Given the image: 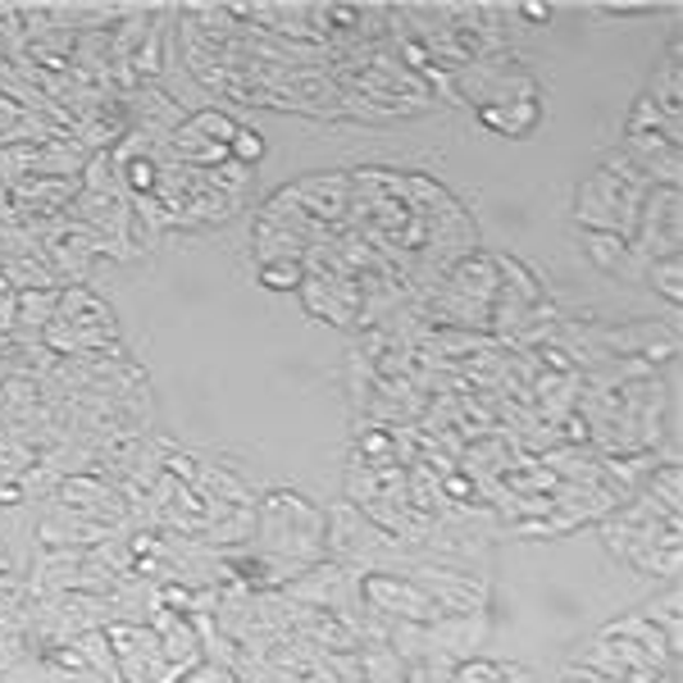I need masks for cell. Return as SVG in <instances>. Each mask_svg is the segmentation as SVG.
I'll list each match as a JSON object with an SVG mask.
<instances>
[{
	"label": "cell",
	"instance_id": "6da1fadb",
	"mask_svg": "<svg viewBox=\"0 0 683 683\" xmlns=\"http://www.w3.org/2000/svg\"><path fill=\"white\" fill-rule=\"evenodd\" d=\"M656 183L638 169V160L629 150H606L597 160V169L588 173L574 192V223L584 233H615V237H634L643 200Z\"/></svg>",
	"mask_w": 683,
	"mask_h": 683
},
{
	"label": "cell",
	"instance_id": "7a4b0ae2",
	"mask_svg": "<svg viewBox=\"0 0 683 683\" xmlns=\"http://www.w3.org/2000/svg\"><path fill=\"white\" fill-rule=\"evenodd\" d=\"M41 342L56 356H106L119 351V319L110 301H100L92 288H64L56 319L41 328Z\"/></svg>",
	"mask_w": 683,
	"mask_h": 683
},
{
	"label": "cell",
	"instance_id": "3957f363",
	"mask_svg": "<svg viewBox=\"0 0 683 683\" xmlns=\"http://www.w3.org/2000/svg\"><path fill=\"white\" fill-rule=\"evenodd\" d=\"M679 146H683V142L670 137L661 110L651 106V96H638L634 110H629V119H624V146H620V150H629V156L638 160V169L647 173L651 183L679 187V179H683V156H679Z\"/></svg>",
	"mask_w": 683,
	"mask_h": 683
},
{
	"label": "cell",
	"instance_id": "277c9868",
	"mask_svg": "<svg viewBox=\"0 0 683 683\" xmlns=\"http://www.w3.org/2000/svg\"><path fill=\"white\" fill-rule=\"evenodd\" d=\"M679 246H683V192L656 183L643 200V215H638L634 237H629V251H634V260L647 269L651 260L679 256Z\"/></svg>",
	"mask_w": 683,
	"mask_h": 683
},
{
	"label": "cell",
	"instance_id": "5b68a950",
	"mask_svg": "<svg viewBox=\"0 0 683 683\" xmlns=\"http://www.w3.org/2000/svg\"><path fill=\"white\" fill-rule=\"evenodd\" d=\"M478 123L501 137H528L542 123V100H511V106H478Z\"/></svg>",
	"mask_w": 683,
	"mask_h": 683
},
{
	"label": "cell",
	"instance_id": "8992f818",
	"mask_svg": "<svg viewBox=\"0 0 683 683\" xmlns=\"http://www.w3.org/2000/svg\"><path fill=\"white\" fill-rule=\"evenodd\" d=\"M584 251H588V260L601 273H611V278H643V265L634 260L629 242L615 237V233H584Z\"/></svg>",
	"mask_w": 683,
	"mask_h": 683
},
{
	"label": "cell",
	"instance_id": "52a82bcc",
	"mask_svg": "<svg viewBox=\"0 0 683 683\" xmlns=\"http://www.w3.org/2000/svg\"><path fill=\"white\" fill-rule=\"evenodd\" d=\"M60 292L64 288H33V292H19V333H33L41 338V328L56 319L60 310Z\"/></svg>",
	"mask_w": 683,
	"mask_h": 683
},
{
	"label": "cell",
	"instance_id": "ba28073f",
	"mask_svg": "<svg viewBox=\"0 0 683 683\" xmlns=\"http://www.w3.org/2000/svg\"><path fill=\"white\" fill-rule=\"evenodd\" d=\"M679 606H683V597H679V588L670 584V593L666 597H651L647 606H643V615L656 624V629H661V634H666V643L674 647V651H683V634H679Z\"/></svg>",
	"mask_w": 683,
	"mask_h": 683
},
{
	"label": "cell",
	"instance_id": "9c48e42d",
	"mask_svg": "<svg viewBox=\"0 0 683 683\" xmlns=\"http://www.w3.org/2000/svg\"><path fill=\"white\" fill-rule=\"evenodd\" d=\"M679 265H683V256H666V260H651L647 269H643V283H651L656 292H661L666 301H670V306L679 310L683 306V278H679Z\"/></svg>",
	"mask_w": 683,
	"mask_h": 683
},
{
	"label": "cell",
	"instance_id": "30bf717a",
	"mask_svg": "<svg viewBox=\"0 0 683 683\" xmlns=\"http://www.w3.org/2000/svg\"><path fill=\"white\" fill-rule=\"evenodd\" d=\"M260 283L273 288V292H296L301 283H306V269H301L296 260H269V265H260Z\"/></svg>",
	"mask_w": 683,
	"mask_h": 683
},
{
	"label": "cell",
	"instance_id": "8fae6325",
	"mask_svg": "<svg viewBox=\"0 0 683 683\" xmlns=\"http://www.w3.org/2000/svg\"><path fill=\"white\" fill-rule=\"evenodd\" d=\"M228 160L242 164V169H256L265 160V137L256 129H237V137L228 142Z\"/></svg>",
	"mask_w": 683,
	"mask_h": 683
},
{
	"label": "cell",
	"instance_id": "7c38bea8",
	"mask_svg": "<svg viewBox=\"0 0 683 683\" xmlns=\"http://www.w3.org/2000/svg\"><path fill=\"white\" fill-rule=\"evenodd\" d=\"M597 14H611V19H634V14H656V5H647V0H624V5H597Z\"/></svg>",
	"mask_w": 683,
	"mask_h": 683
},
{
	"label": "cell",
	"instance_id": "4fadbf2b",
	"mask_svg": "<svg viewBox=\"0 0 683 683\" xmlns=\"http://www.w3.org/2000/svg\"><path fill=\"white\" fill-rule=\"evenodd\" d=\"M515 14L528 23H551V5H515Z\"/></svg>",
	"mask_w": 683,
	"mask_h": 683
},
{
	"label": "cell",
	"instance_id": "5bb4252c",
	"mask_svg": "<svg viewBox=\"0 0 683 683\" xmlns=\"http://www.w3.org/2000/svg\"><path fill=\"white\" fill-rule=\"evenodd\" d=\"M5 296H14V283H10L5 273H0V301H5Z\"/></svg>",
	"mask_w": 683,
	"mask_h": 683
}]
</instances>
